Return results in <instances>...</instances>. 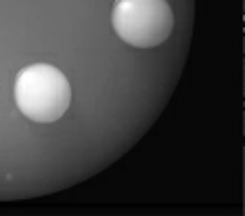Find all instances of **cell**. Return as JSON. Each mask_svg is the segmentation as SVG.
Listing matches in <instances>:
<instances>
[{"instance_id":"obj_1","label":"cell","mask_w":245,"mask_h":216,"mask_svg":"<svg viewBox=\"0 0 245 216\" xmlns=\"http://www.w3.org/2000/svg\"><path fill=\"white\" fill-rule=\"evenodd\" d=\"M15 105L27 120L52 124L65 116L71 103V86L65 73L50 63H34L15 78Z\"/></svg>"},{"instance_id":"obj_2","label":"cell","mask_w":245,"mask_h":216,"mask_svg":"<svg viewBox=\"0 0 245 216\" xmlns=\"http://www.w3.org/2000/svg\"><path fill=\"white\" fill-rule=\"evenodd\" d=\"M111 25L119 40L134 48H155L174 29V13L168 0H115Z\"/></svg>"},{"instance_id":"obj_3","label":"cell","mask_w":245,"mask_h":216,"mask_svg":"<svg viewBox=\"0 0 245 216\" xmlns=\"http://www.w3.org/2000/svg\"><path fill=\"white\" fill-rule=\"evenodd\" d=\"M243 19H245V15H243Z\"/></svg>"}]
</instances>
